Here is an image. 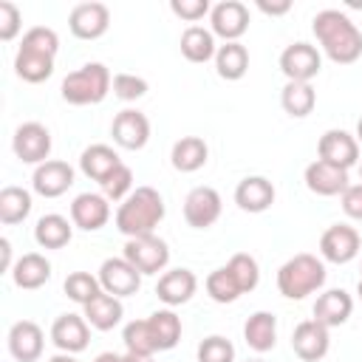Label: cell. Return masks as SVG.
Here are the masks:
<instances>
[{
    "mask_svg": "<svg viewBox=\"0 0 362 362\" xmlns=\"http://www.w3.org/2000/svg\"><path fill=\"white\" fill-rule=\"evenodd\" d=\"M311 31L322 45L325 57L337 65H351L362 57V31L339 8H322L311 20Z\"/></svg>",
    "mask_w": 362,
    "mask_h": 362,
    "instance_id": "cell-1",
    "label": "cell"
},
{
    "mask_svg": "<svg viewBox=\"0 0 362 362\" xmlns=\"http://www.w3.org/2000/svg\"><path fill=\"white\" fill-rule=\"evenodd\" d=\"M59 51V37L48 25H34L23 34V42L14 57V71L23 82H45L54 74V57Z\"/></svg>",
    "mask_w": 362,
    "mask_h": 362,
    "instance_id": "cell-2",
    "label": "cell"
},
{
    "mask_svg": "<svg viewBox=\"0 0 362 362\" xmlns=\"http://www.w3.org/2000/svg\"><path fill=\"white\" fill-rule=\"evenodd\" d=\"M164 221V198L153 187H136L116 209V229L124 238L153 235Z\"/></svg>",
    "mask_w": 362,
    "mask_h": 362,
    "instance_id": "cell-3",
    "label": "cell"
},
{
    "mask_svg": "<svg viewBox=\"0 0 362 362\" xmlns=\"http://www.w3.org/2000/svg\"><path fill=\"white\" fill-rule=\"evenodd\" d=\"M325 283V263L317 255L300 252L277 269V291L286 300H303L320 291Z\"/></svg>",
    "mask_w": 362,
    "mask_h": 362,
    "instance_id": "cell-4",
    "label": "cell"
},
{
    "mask_svg": "<svg viewBox=\"0 0 362 362\" xmlns=\"http://www.w3.org/2000/svg\"><path fill=\"white\" fill-rule=\"evenodd\" d=\"M110 85H113V76L110 71L102 65V62H88L76 71H71L62 85H59V93L68 105H99L107 93H110Z\"/></svg>",
    "mask_w": 362,
    "mask_h": 362,
    "instance_id": "cell-5",
    "label": "cell"
},
{
    "mask_svg": "<svg viewBox=\"0 0 362 362\" xmlns=\"http://www.w3.org/2000/svg\"><path fill=\"white\" fill-rule=\"evenodd\" d=\"M127 263H133L141 274H158L170 263V246L156 238V235H141V238H127L124 255Z\"/></svg>",
    "mask_w": 362,
    "mask_h": 362,
    "instance_id": "cell-6",
    "label": "cell"
},
{
    "mask_svg": "<svg viewBox=\"0 0 362 362\" xmlns=\"http://www.w3.org/2000/svg\"><path fill=\"white\" fill-rule=\"evenodd\" d=\"M322 68V57L311 42H291L280 54V71L288 82H311Z\"/></svg>",
    "mask_w": 362,
    "mask_h": 362,
    "instance_id": "cell-7",
    "label": "cell"
},
{
    "mask_svg": "<svg viewBox=\"0 0 362 362\" xmlns=\"http://www.w3.org/2000/svg\"><path fill=\"white\" fill-rule=\"evenodd\" d=\"M11 150L23 164H45L48 153H51V133L45 124L40 122H25L14 130L11 139Z\"/></svg>",
    "mask_w": 362,
    "mask_h": 362,
    "instance_id": "cell-8",
    "label": "cell"
},
{
    "mask_svg": "<svg viewBox=\"0 0 362 362\" xmlns=\"http://www.w3.org/2000/svg\"><path fill=\"white\" fill-rule=\"evenodd\" d=\"M99 286H102V291L122 300V297H130L139 291L141 272L133 263H127L124 257H107L99 266Z\"/></svg>",
    "mask_w": 362,
    "mask_h": 362,
    "instance_id": "cell-9",
    "label": "cell"
},
{
    "mask_svg": "<svg viewBox=\"0 0 362 362\" xmlns=\"http://www.w3.org/2000/svg\"><path fill=\"white\" fill-rule=\"evenodd\" d=\"M221 195L215 187H192L184 198V221L192 226V229H206L212 226L218 218H221Z\"/></svg>",
    "mask_w": 362,
    "mask_h": 362,
    "instance_id": "cell-10",
    "label": "cell"
},
{
    "mask_svg": "<svg viewBox=\"0 0 362 362\" xmlns=\"http://www.w3.org/2000/svg\"><path fill=\"white\" fill-rule=\"evenodd\" d=\"M359 246H362V238L354 226L348 223H334L322 232L320 238V255L328 260V263H351L356 255H359Z\"/></svg>",
    "mask_w": 362,
    "mask_h": 362,
    "instance_id": "cell-11",
    "label": "cell"
},
{
    "mask_svg": "<svg viewBox=\"0 0 362 362\" xmlns=\"http://www.w3.org/2000/svg\"><path fill=\"white\" fill-rule=\"evenodd\" d=\"M209 23L215 37H221L223 42H238L249 28V8L240 0H221L218 6H212Z\"/></svg>",
    "mask_w": 362,
    "mask_h": 362,
    "instance_id": "cell-12",
    "label": "cell"
},
{
    "mask_svg": "<svg viewBox=\"0 0 362 362\" xmlns=\"http://www.w3.org/2000/svg\"><path fill=\"white\" fill-rule=\"evenodd\" d=\"M110 25V8L105 3H76L68 14V28L76 40H99Z\"/></svg>",
    "mask_w": 362,
    "mask_h": 362,
    "instance_id": "cell-13",
    "label": "cell"
},
{
    "mask_svg": "<svg viewBox=\"0 0 362 362\" xmlns=\"http://www.w3.org/2000/svg\"><path fill=\"white\" fill-rule=\"evenodd\" d=\"M317 153H320V161H328V164H334L339 170H351L359 161V141L348 130L331 127V130H325L320 136Z\"/></svg>",
    "mask_w": 362,
    "mask_h": 362,
    "instance_id": "cell-14",
    "label": "cell"
},
{
    "mask_svg": "<svg viewBox=\"0 0 362 362\" xmlns=\"http://www.w3.org/2000/svg\"><path fill=\"white\" fill-rule=\"evenodd\" d=\"M291 348L294 354L303 359V362H317L328 354L331 348V337H328V328L322 322H317L314 317L311 320H303L294 325V334H291Z\"/></svg>",
    "mask_w": 362,
    "mask_h": 362,
    "instance_id": "cell-15",
    "label": "cell"
},
{
    "mask_svg": "<svg viewBox=\"0 0 362 362\" xmlns=\"http://www.w3.org/2000/svg\"><path fill=\"white\" fill-rule=\"evenodd\" d=\"M110 136L124 150H141L150 141V119L141 110H119L110 124Z\"/></svg>",
    "mask_w": 362,
    "mask_h": 362,
    "instance_id": "cell-16",
    "label": "cell"
},
{
    "mask_svg": "<svg viewBox=\"0 0 362 362\" xmlns=\"http://www.w3.org/2000/svg\"><path fill=\"white\" fill-rule=\"evenodd\" d=\"M51 339L62 354H79L90 342V325L85 314H59L51 325Z\"/></svg>",
    "mask_w": 362,
    "mask_h": 362,
    "instance_id": "cell-17",
    "label": "cell"
},
{
    "mask_svg": "<svg viewBox=\"0 0 362 362\" xmlns=\"http://www.w3.org/2000/svg\"><path fill=\"white\" fill-rule=\"evenodd\" d=\"M71 184H74V167L59 158H48L31 175V187L42 198H59L62 192H68Z\"/></svg>",
    "mask_w": 362,
    "mask_h": 362,
    "instance_id": "cell-18",
    "label": "cell"
},
{
    "mask_svg": "<svg viewBox=\"0 0 362 362\" xmlns=\"http://www.w3.org/2000/svg\"><path fill=\"white\" fill-rule=\"evenodd\" d=\"M110 218V201L99 192H82L71 201V221L85 232H96Z\"/></svg>",
    "mask_w": 362,
    "mask_h": 362,
    "instance_id": "cell-19",
    "label": "cell"
},
{
    "mask_svg": "<svg viewBox=\"0 0 362 362\" xmlns=\"http://www.w3.org/2000/svg\"><path fill=\"white\" fill-rule=\"evenodd\" d=\"M305 178V187L314 192V195H322V198H331V195H342L348 189V170H339L328 161H311L303 173Z\"/></svg>",
    "mask_w": 362,
    "mask_h": 362,
    "instance_id": "cell-20",
    "label": "cell"
},
{
    "mask_svg": "<svg viewBox=\"0 0 362 362\" xmlns=\"http://www.w3.org/2000/svg\"><path fill=\"white\" fill-rule=\"evenodd\" d=\"M195 288H198V277H195V272H189V269H170V272H164V274L158 277V283H156V294H158V300H161L167 308L184 305L187 300H192Z\"/></svg>",
    "mask_w": 362,
    "mask_h": 362,
    "instance_id": "cell-21",
    "label": "cell"
},
{
    "mask_svg": "<svg viewBox=\"0 0 362 362\" xmlns=\"http://www.w3.org/2000/svg\"><path fill=\"white\" fill-rule=\"evenodd\" d=\"M42 328L34 320H20L8 328V351L17 362H37L42 356Z\"/></svg>",
    "mask_w": 362,
    "mask_h": 362,
    "instance_id": "cell-22",
    "label": "cell"
},
{
    "mask_svg": "<svg viewBox=\"0 0 362 362\" xmlns=\"http://www.w3.org/2000/svg\"><path fill=\"white\" fill-rule=\"evenodd\" d=\"M235 204L243 212H266L274 204V184L263 175H246L235 187Z\"/></svg>",
    "mask_w": 362,
    "mask_h": 362,
    "instance_id": "cell-23",
    "label": "cell"
},
{
    "mask_svg": "<svg viewBox=\"0 0 362 362\" xmlns=\"http://www.w3.org/2000/svg\"><path fill=\"white\" fill-rule=\"evenodd\" d=\"M351 311H354V300L345 288H328L314 303V320L322 322L325 328H337V325L348 322Z\"/></svg>",
    "mask_w": 362,
    "mask_h": 362,
    "instance_id": "cell-24",
    "label": "cell"
},
{
    "mask_svg": "<svg viewBox=\"0 0 362 362\" xmlns=\"http://www.w3.org/2000/svg\"><path fill=\"white\" fill-rule=\"evenodd\" d=\"M11 280H14L17 288L34 291V288H40V286H45L51 280V263L40 252H25L23 257L14 260Z\"/></svg>",
    "mask_w": 362,
    "mask_h": 362,
    "instance_id": "cell-25",
    "label": "cell"
},
{
    "mask_svg": "<svg viewBox=\"0 0 362 362\" xmlns=\"http://www.w3.org/2000/svg\"><path fill=\"white\" fill-rule=\"evenodd\" d=\"M82 308H85L88 325L96 328V331H110V328H116V325L122 322V317H124L122 300L113 297V294H107V291L96 294V297H93L88 305H82Z\"/></svg>",
    "mask_w": 362,
    "mask_h": 362,
    "instance_id": "cell-26",
    "label": "cell"
},
{
    "mask_svg": "<svg viewBox=\"0 0 362 362\" xmlns=\"http://www.w3.org/2000/svg\"><path fill=\"white\" fill-rule=\"evenodd\" d=\"M243 339L255 354H266L277 342V317L272 311H255L243 325Z\"/></svg>",
    "mask_w": 362,
    "mask_h": 362,
    "instance_id": "cell-27",
    "label": "cell"
},
{
    "mask_svg": "<svg viewBox=\"0 0 362 362\" xmlns=\"http://www.w3.org/2000/svg\"><path fill=\"white\" fill-rule=\"evenodd\" d=\"M119 164H122L119 153H116L113 147H107V144H90V147H85L82 156H79V170H82L90 181H99V184H102Z\"/></svg>",
    "mask_w": 362,
    "mask_h": 362,
    "instance_id": "cell-28",
    "label": "cell"
},
{
    "mask_svg": "<svg viewBox=\"0 0 362 362\" xmlns=\"http://www.w3.org/2000/svg\"><path fill=\"white\" fill-rule=\"evenodd\" d=\"M206 156H209V147L201 136H181L175 144H173V167L178 173H195L206 164Z\"/></svg>",
    "mask_w": 362,
    "mask_h": 362,
    "instance_id": "cell-29",
    "label": "cell"
},
{
    "mask_svg": "<svg viewBox=\"0 0 362 362\" xmlns=\"http://www.w3.org/2000/svg\"><path fill=\"white\" fill-rule=\"evenodd\" d=\"M74 221L57 215V212H48L37 221L34 226V240L42 246V249H62L65 243H71V235H74Z\"/></svg>",
    "mask_w": 362,
    "mask_h": 362,
    "instance_id": "cell-30",
    "label": "cell"
},
{
    "mask_svg": "<svg viewBox=\"0 0 362 362\" xmlns=\"http://www.w3.org/2000/svg\"><path fill=\"white\" fill-rule=\"evenodd\" d=\"M181 54H184L189 62H206V59H215L218 45H215V34H212V28H204V25H187L184 34H181Z\"/></svg>",
    "mask_w": 362,
    "mask_h": 362,
    "instance_id": "cell-31",
    "label": "cell"
},
{
    "mask_svg": "<svg viewBox=\"0 0 362 362\" xmlns=\"http://www.w3.org/2000/svg\"><path fill=\"white\" fill-rule=\"evenodd\" d=\"M215 68H218V76L226 79V82L243 79V74L249 71V51H246V45H240V42H223V45H218Z\"/></svg>",
    "mask_w": 362,
    "mask_h": 362,
    "instance_id": "cell-32",
    "label": "cell"
},
{
    "mask_svg": "<svg viewBox=\"0 0 362 362\" xmlns=\"http://www.w3.org/2000/svg\"><path fill=\"white\" fill-rule=\"evenodd\" d=\"M280 105L288 116L303 119L314 110L317 105V90L311 88V82H286L280 90Z\"/></svg>",
    "mask_w": 362,
    "mask_h": 362,
    "instance_id": "cell-33",
    "label": "cell"
},
{
    "mask_svg": "<svg viewBox=\"0 0 362 362\" xmlns=\"http://www.w3.org/2000/svg\"><path fill=\"white\" fill-rule=\"evenodd\" d=\"M147 322H150V331L156 337L158 351H170V348L178 345V339H181V317L173 308H161V311L150 314Z\"/></svg>",
    "mask_w": 362,
    "mask_h": 362,
    "instance_id": "cell-34",
    "label": "cell"
},
{
    "mask_svg": "<svg viewBox=\"0 0 362 362\" xmlns=\"http://www.w3.org/2000/svg\"><path fill=\"white\" fill-rule=\"evenodd\" d=\"M31 212V192L23 187H3L0 189V221L6 226L25 221Z\"/></svg>",
    "mask_w": 362,
    "mask_h": 362,
    "instance_id": "cell-35",
    "label": "cell"
},
{
    "mask_svg": "<svg viewBox=\"0 0 362 362\" xmlns=\"http://www.w3.org/2000/svg\"><path fill=\"white\" fill-rule=\"evenodd\" d=\"M122 342L127 348V354H141V356H153L158 351L156 345V337L150 331V322L147 320H133L124 325L122 331Z\"/></svg>",
    "mask_w": 362,
    "mask_h": 362,
    "instance_id": "cell-36",
    "label": "cell"
},
{
    "mask_svg": "<svg viewBox=\"0 0 362 362\" xmlns=\"http://www.w3.org/2000/svg\"><path fill=\"white\" fill-rule=\"evenodd\" d=\"M204 288H206V294L215 300V303H235L243 291H240V286L235 283V277H232V272L226 269V266H221V269H215V272H209L206 274V280H204Z\"/></svg>",
    "mask_w": 362,
    "mask_h": 362,
    "instance_id": "cell-37",
    "label": "cell"
},
{
    "mask_svg": "<svg viewBox=\"0 0 362 362\" xmlns=\"http://www.w3.org/2000/svg\"><path fill=\"white\" fill-rule=\"evenodd\" d=\"M68 300L79 303V305H88L96 294H102V286H99V277H93L90 272H71L62 283Z\"/></svg>",
    "mask_w": 362,
    "mask_h": 362,
    "instance_id": "cell-38",
    "label": "cell"
},
{
    "mask_svg": "<svg viewBox=\"0 0 362 362\" xmlns=\"http://www.w3.org/2000/svg\"><path fill=\"white\" fill-rule=\"evenodd\" d=\"M226 269L232 272V277H235V283L240 286L243 294L257 288V283H260V266H257V260L252 255H246V252L232 255L229 263H226Z\"/></svg>",
    "mask_w": 362,
    "mask_h": 362,
    "instance_id": "cell-39",
    "label": "cell"
},
{
    "mask_svg": "<svg viewBox=\"0 0 362 362\" xmlns=\"http://www.w3.org/2000/svg\"><path fill=\"white\" fill-rule=\"evenodd\" d=\"M99 187H102V195H105L107 201H124V198L133 192V170L122 161Z\"/></svg>",
    "mask_w": 362,
    "mask_h": 362,
    "instance_id": "cell-40",
    "label": "cell"
},
{
    "mask_svg": "<svg viewBox=\"0 0 362 362\" xmlns=\"http://www.w3.org/2000/svg\"><path fill=\"white\" fill-rule=\"evenodd\" d=\"M198 362H235V345L226 337L212 334L198 345Z\"/></svg>",
    "mask_w": 362,
    "mask_h": 362,
    "instance_id": "cell-41",
    "label": "cell"
},
{
    "mask_svg": "<svg viewBox=\"0 0 362 362\" xmlns=\"http://www.w3.org/2000/svg\"><path fill=\"white\" fill-rule=\"evenodd\" d=\"M110 88H113V96H119L122 102H136L147 93V79L136 74H116Z\"/></svg>",
    "mask_w": 362,
    "mask_h": 362,
    "instance_id": "cell-42",
    "label": "cell"
},
{
    "mask_svg": "<svg viewBox=\"0 0 362 362\" xmlns=\"http://www.w3.org/2000/svg\"><path fill=\"white\" fill-rule=\"evenodd\" d=\"M23 25V14L11 0H0V40L11 42Z\"/></svg>",
    "mask_w": 362,
    "mask_h": 362,
    "instance_id": "cell-43",
    "label": "cell"
},
{
    "mask_svg": "<svg viewBox=\"0 0 362 362\" xmlns=\"http://www.w3.org/2000/svg\"><path fill=\"white\" fill-rule=\"evenodd\" d=\"M170 11L187 23H198L212 8H209V0H170Z\"/></svg>",
    "mask_w": 362,
    "mask_h": 362,
    "instance_id": "cell-44",
    "label": "cell"
},
{
    "mask_svg": "<svg viewBox=\"0 0 362 362\" xmlns=\"http://www.w3.org/2000/svg\"><path fill=\"white\" fill-rule=\"evenodd\" d=\"M342 212L354 221H362V184H348L342 192Z\"/></svg>",
    "mask_w": 362,
    "mask_h": 362,
    "instance_id": "cell-45",
    "label": "cell"
},
{
    "mask_svg": "<svg viewBox=\"0 0 362 362\" xmlns=\"http://www.w3.org/2000/svg\"><path fill=\"white\" fill-rule=\"evenodd\" d=\"M263 14H272V17H280V14H286V11H291V0H257L255 3Z\"/></svg>",
    "mask_w": 362,
    "mask_h": 362,
    "instance_id": "cell-46",
    "label": "cell"
},
{
    "mask_svg": "<svg viewBox=\"0 0 362 362\" xmlns=\"http://www.w3.org/2000/svg\"><path fill=\"white\" fill-rule=\"evenodd\" d=\"M0 269H3V272H11V269H14V263H11V243H8V238H0Z\"/></svg>",
    "mask_w": 362,
    "mask_h": 362,
    "instance_id": "cell-47",
    "label": "cell"
},
{
    "mask_svg": "<svg viewBox=\"0 0 362 362\" xmlns=\"http://www.w3.org/2000/svg\"><path fill=\"white\" fill-rule=\"evenodd\" d=\"M93 362H124V356H119V354H113V351H105V354H99Z\"/></svg>",
    "mask_w": 362,
    "mask_h": 362,
    "instance_id": "cell-48",
    "label": "cell"
},
{
    "mask_svg": "<svg viewBox=\"0 0 362 362\" xmlns=\"http://www.w3.org/2000/svg\"><path fill=\"white\" fill-rule=\"evenodd\" d=\"M124 362H156L153 356H141V354H124Z\"/></svg>",
    "mask_w": 362,
    "mask_h": 362,
    "instance_id": "cell-49",
    "label": "cell"
},
{
    "mask_svg": "<svg viewBox=\"0 0 362 362\" xmlns=\"http://www.w3.org/2000/svg\"><path fill=\"white\" fill-rule=\"evenodd\" d=\"M48 362H76V359H74V354H57V356H51Z\"/></svg>",
    "mask_w": 362,
    "mask_h": 362,
    "instance_id": "cell-50",
    "label": "cell"
},
{
    "mask_svg": "<svg viewBox=\"0 0 362 362\" xmlns=\"http://www.w3.org/2000/svg\"><path fill=\"white\" fill-rule=\"evenodd\" d=\"M356 141L362 144V116H359V122H356Z\"/></svg>",
    "mask_w": 362,
    "mask_h": 362,
    "instance_id": "cell-51",
    "label": "cell"
},
{
    "mask_svg": "<svg viewBox=\"0 0 362 362\" xmlns=\"http://www.w3.org/2000/svg\"><path fill=\"white\" fill-rule=\"evenodd\" d=\"M356 294H359V300H362V280H359V286H356Z\"/></svg>",
    "mask_w": 362,
    "mask_h": 362,
    "instance_id": "cell-52",
    "label": "cell"
},
{
    "mask_svg": "<svg viewBox=\"0 0 362 362\" xmlns=\"http://www.w3.org/2000/svg\"><path fill=\"white\" fill-rule=\"evenodd\" d=\"M359 181H362V161H359Z\"/></svg>",
    "mask_w": 362,
    "mask_h": 362,
    "instance_id": "cell-53",
    "label": "cell"
},
{
    "mask_svg": "<svg viewBox=\"0 0 362 362\" xmlns=\"http://www.w3.org/2000/svg\"><path fill=\"white\" fill-rule=\"evenodd\" d=\"M246 362H263V359H246Z\"/></svg>",
    "mask_w": 362,
    "mask_h": 362,
    "instance_id": "cell-54",
    "label": "cell"
},
{
    "mask_svg": "<svg viewBox=\"0 0 362 362\" xmlns=\"http://www.w3.org/2000/svg\"><path fill=\"white\" fill-rule=\"evenodd\" d=\"M359 280H362V277H359Z\"/></svg>",
    "mask_w": 362,
    "mask_h": 362,
    "instance_id": "cell-55",
    "label": "cell"
}]
</instances>
